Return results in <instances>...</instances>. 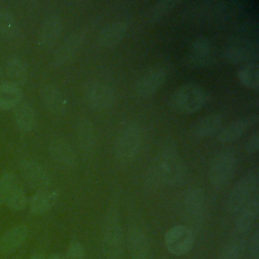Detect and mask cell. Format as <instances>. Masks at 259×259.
I'll return each instance as SVG.
<instances>
[{
	"label": "cell",
	"instance_id": "obj_34",
	"mask_svg": "<svg viewBox=\"0 0 259 259\" xmlns=\"http://www.w3.org/2000/svg\"><path fill=\"white\" fill-rule=\"evenodd\" d=\"M244 248L243 240H232L222 250L219 259H240Z\"/></svg>",
	"mask_w": 259,
	"mask_h": 259
},
{
	"label": "cell",
	"instance_id": "obj_38",
	"mask_svg": "<svg viewBox=\"0 0 259 259\" xmlns=\"http://www.w3.org/2000/svg\"><path fill=\"white\" fill-rule=\"evenodd\" d=\"M29 259H46V257L42 253H34L29 257Z\"/></svg>",
	"mask_w": 259,
	"mask_h": 259
},
{
	"label": "cell",
	"instance_id": "obj_13",
	"mask_svg": "<svg viewBox=\"0 0 259 259\" xmlns=\"http://www.w3.org/2000/svg\"><path fill=\"white\" fill-rule=\"evenodd\" d=\"M83 40L84 34L81 31H75L69 34L54 53V65L56 67H62L69 64L76 57L83 44Z\"/></svg>",
	"mask_w": 259,
	"mask_h": 259
},
{
	"label": "cell",
	"instance_id": "obj_8",
	"mask_svg": "<svg viewBox=\"0 0 259 259\" xmlns=\"http://www.w3.org/2000/svg\"><path fill=\"white\" fill-rule=\"evenodd\" d=\"M164 243L169 253L176 256H183L192 249L194 236L188 227L184 225L174 226L166 232Z\"/></svg>",
	"mask_w": 259,
	"mask_h": 259
},
{
	"label": "cell",
	"instance_id": "obj_39",
	"mask_svg": "<svg viewBox=\"0 0 259 259\" xmlns=\"http://www.w3.org/2000/svg\"><path fill=\"white\" fill-rule=\"evenodd\" d=\"M48 259H64V257L61 254H53Z\"/></svg>",
	"mask_w": 259,
	"mask_h": 259
},
{
	"label": "cell",
	"instance_id": "obj_19",
	"mask_svg": "<svg viewBox=\"0 0 259 259\" xmlns=\"http://www.w3.org/2000/svg\"><path fill=\"white\" fill-rule=\"evenodd\" d=\"M62 20L58 15H51L42 22L38 32V44L42 48L55 45L62 31Z\"/></svg>",
	"mask_w": 259,
	"mask_h": 259
},
{
	"label": "cell",
	"instance_id": "obj_16",
	"mask_svg": "<svg viewBox=\"0 0 259 259\" xmlns=\"http://www.w3.org/2000/svg\"><path fill=\"white\" fill-rule=\"evenodd\" d=\"M50 154L55 163L63 168H73L77 163V157L73 148L62 138H56L51 142Z\"/></svg>",
	"mask_w": 259,
	"mask_h": 259
},
{
	"label": "cell",
	"instance_id": "obj_20",
	"mask_svg": "<svg viewBox=\"0 0 259 259\" xmlns=\"http://www.w3.org/2000/svg\"><path fill=\"white\" fill-rule=\"evenodd\" d=\"M28 236V229L25 225H17L6 231L0 238V251L3 254H10L24 243Z\"/></svg>",
	"mask_w": 259,
	"mask_h": 259
},
{
	"label": "cell",
	"instance_id": "obj_12",
	"mask_svg": "<svg viewBox=\"0 0 259 259\" xmlns=\"http://www.w3.org/2000/svg\"><path fill=\"white\" fill-rule=\"evenodd\" d=\"M213 49L210 40L204 36L194 38L186 53V63L193 68H203L212 63Z\"/></svg>",
	"mask_w": 259,
	"mask_h": 259
},
{
	"label": "cell",
	"instance_id": "obj_9",
	"mask_svg": "<svg viewBox=\"0 0 259 259\" xmlns=\"http://www.w3.org/2000/svg\"><path fill=\"white\" fill-rule=\"evenodd\" d=\"M84 99L88 106L96 111L110 108L114 102V92L110 86L99 81L88 82L84 87Z\"/></svg>",
	"mask_w": 259,
	"mask_h": 259
},
{
	"label": "cell",
	"instance_id": "obj_33",
	"mask_svg": "<svg viewBox=\"0 0 259 259\" xmlns=\"http://www.w3.org/2000/svg\"><path fill=\"white\" fill-rule=\"evenodd\" d=\"M17 186V178L14 173L6 172L0 177V204H3L11 190Z\"/></svg>",
	"mask_w": 259,
	"mask_h": 259
},
{
	"label": "cell",
	"instance_id": "obj_2",
	"mask_svg": "<svg viewBox=\"0 0 259 259\" xmlns=\"http://www.w3.org/2000/svg\"><path fill=\"white\" fill-rule=\"evenodd\" d=\"M142 132L136 122H126L118 131L114 142V154L121 163L133 161L141 147Z\"/></svg>",
	"mask_w": 259,
	"mask_h": 259
},
{
	"label": "cell",
	"instance_id": "obj_27",
	"mask_svg": "<svg viewBox=\"0 0 259 259\" xmlns=\"http://www.w3.org/2000/svg\"><path fill=\"white\" fill-rule=\"evenodd\" d=\"M14 117L18 127L22 132H30L35 123V115L32 107L27 102H19L14 107Z\"/></svg>",
	"mask_w": 259,
	"mask_h": 259
},
{
	"label": "cell",
	"instance_id": "obj_21",
	"mask_svg": "<svg viewBox=\"0 0 259 259\" xmlns=\"http://www.w3.org/2000/svg\"><path fill=\"white\" fill-rule=\"evenodd\" d=\"M58 198L59 192L57 190H38L29 200L30 212L34 215L46 213L57 203Z\"/></svg>",
	"mask_w": 259,
	"mask_h": 259
},
{
	"label": "cell",
	"instance_id": "obj_25",
	"mask_svg": "<svg viewBox=\"0 0 259 259\" xmlns=\"http://www.w3.org/2000/svg\"><path fill=\"white\" fill-rule=\"evenodd\" d=\"M223 116L220 113H210L200 118L193 126V134L199 138L215 134L222 125Z\"/></svg>",
	"mask_w": 259,
	"mask_h": 259
},
{
	"label": "cell",
	"instance_id": "obj_32",
	"mask_svg": "<svg viewBox=\"0 0 259 259\" xmlns=\"http://www.w3.org/2000/svg\"><path fill=\"white\" fill-rule=\"evenodd\" d=\"M177 2L175 0H161L155 3L153 6L151 13H150V18L152 22H159L161 21L166 15H168L171 10L175 7Z\"/></svg>",
	"mask_w": 259,
	"mask_h": 259
},
{
	"label": "cell",
	"instance_id": "obj_31",
	"mask_svg": "<svg viewBox=\"0 0 259 259\" xmlns=\"http://www.w3.org/2000/svg\"><path fill=\"white\" fill-rule=\"evenodd\" d=\"M4 203L13 210H22L27 205V197L23 189L17 185L8 194Z\"/></svg>",
	"mask_w": 259,
	"mask_h": 259
},
{
	"label": "cell",
	"instance_id": "obj_18",
	"mask_svg": "<svg viewBox=\"0 0 259 259\" xmlns=\"http://www.w3.org/2000/svg\"><path fill=\"white\" fill-rule=\"evenodd\" d=\"M259 214V199L258 196H253L249 202L238 212L235 223V230L239 234L249 232L256 222Z\"/></svg>",
	"mask_w": 259,
	"mask_h": 259
},
{
	"label": "cell",
	"instance_id": "obj_35",
	"mask_svg": "<svg viewBox=\"0 0 259 259\" xmlns=\"http://www.w3.org/2000/svg\"><path fill=\"white\" fill-rule=\"evenodd\" d=\"M67 255L69 259H83L85 256V249L81 243L73 241L68 247Z\"/></svg>",
	"mask_w": 259,
	"mask_h": 259
},
{
	"label": "cell",
	"instance_id": "obj_1",
	"mask_svg": "<svg viewBox=\"0 0 259 259\" xmlns=\"http://www.w3.org/2000/svg\"><path fill=\"white\" fill-rule=\"evenodd\" d=\"M208 100V93L202 86L186 83L178 87L170 98L171 108L180 114H191L201 109Z\"/></svg>",
	"mask_w": 259,
	"mask_h": 259
},
{
	"label": "cell",
	"instance_id": "obj_22",
	"mask_svg": "<svg viewBox=\"0 0 259 259\" xmlns=\"http://www.w3.org/2000/svg\"><path fill=\"white\" fill-rule=\"evenodd\" d=\"M41 100L45 106L53 113L60 114L66 110L67 100L63 92L54 85H46L40 90Z\"/></svg>",
	"mask_w": 259,
	"mask_h": 259
},
{
	"label": "cell",
	"instance_id": "obj_15",
	"mask_svg": "<svg viewBox=\"0 0 259 259\" xmlns=\"http://www.w3.org/2000/svg\"><path fill=\"white\" fill-rule=\"evenodd\" d=\"M258 122V115H247L236 118L227 124L219 134L218 141L220 143H229L239 139L246 131Z\"/></svg>",
	"mask_w": 259,
	"mask_h": 259
},
{
	"label": "cell",
	"instance_id": "obj_10",
	"mask_svg": "<svg viewBox=\"0 0 259 259\" xmlns=\"http://www.w3.org/2000/svg\"><path fill=\"white\" fill-rule=\"evenodd\" d=\"M185 220L191 226V228H196L200 226L204 210H205V193L199 188L189 189L184 196L183 201Z\"/></svg>",
	"mask_w": 259,
	"mask_h": 259
},
{
	"label": "cell",
	"instance_id": "obj_24",
	"mask_svg": "<svg viewBox=\"0 0 259 259\" xmlns=\"http://www.w3.org/2000/svg\"><path fill=\"white\" fill-rule=\"evenodd\" d=\"M6 74L9 82L20 87L25 84L28 76L26 64L21 58L11 57L6 62Z\"/></svg>",
	"mask_w": 259,
	"mask_h": 259
},
{
	"label": "cell",
	"instance_id": "obj_28",
	"mask_svg": "<svg viewBox=\"0 0 259 259\" xmlns=\"http://www.w3.org/2000/svg\"><path fill=\"white\" fill-rule=\"evenodd\" d=\"M20 87L10 83L4 82L0 85V108L11 109L14 108L21 100Z\"/></svg>",
	"mask_w": 259,
	"mask_h": 259
},
{
	"label": "cell",
	"instance_id": "obj_30",
	"mask_svg": "<svg viewBox=\"0 0 259 259\" xmlns=\"http://www.w3.org/2000/svg\"><path fill=\"white\" fill-rule=\"evenodd\" d=\"M17 32V24L13 15L7 11H0V34L11 39Z\"/></svg>",
	"mask_w": 259,
	"mask_h": 259
},
{
	"label": "cell",
	"instance_id": "obj_7",
	"mask_svg": "<svg viewBox=\"0 0 259 259\" xmlns=\"http://www.w3.org/2000/svg\"><path fill=\"white\" fill-rule=\"evenodd\" d=\"M258 187L257 174L250 173L242 177L232 188L228 197V208L233 213H238L253 197Z\"/></svg>",
	"mask_w": 259,
	"mask_h": 259
},
{
	"label": "cell",
	"instance_id": "obj_29",
	"mask_svg": "<svg viewBox=\"0 0 259 259\" xmlns=\"http://www.w3.org/2000/svg\"><path fill=\"white\" fill-rule=\"evenodd\" d=\"M238 79L245 87L257 90L259 87V66L258 63L243 65L238 70Z\"/></svg>",
	"mask_w": 259,
	"mask_h": 259
},
{
	"label": "cell",
	"instance_id": "obj_23",
	"mask_svg": "<svg viewBox=\"0 0 259 259\" xmlns=\"http://www.w3.org/2000/svg\"><path fill=\"white\" fill-rule=\"evenodd\" d=\"M128 249L133 259L149 258V241L147 236L141 229L133 228L128 232Z\"/></svg>",
	"mask_w": 259,
	"mask_h": 259
},
{
	"label": "cell",
	"instance_id": "obj_37",
	"mask_svg": "<svg viewBox=\"0 0 259 259\" xmlns=\"http://www.w3.org/2000/svg\"><path fill=\"white\" fill-rule=\"evenodd\" d=\"M251 255L254 259L259 258V231H255L250 239Z\"/></svg>",
	"mask_w": 259,
	"mask_h": 259
},
{
	"label": "cell",
	"instance_id": "obj_26",
	"mask_svg": "<svg viewBox=\"0 0 259 259\" xmlns=\"http://www.w3.org/2000/svg\"><path fill=\"white\" fill-rule=\"evenodd\" d=\"M76 137L79 147L84 152H90L95 145V132L90 120L81 119L76 125Z\"/></svg>",
	"mask_w": 259,
	"mask_h": 259
},
{
	"label": "cell",
	"instance_id": "obj_11",
	"mask_svg": "<svg viewBox=\"0 0 259 259\" xmlns=\"http://www.w3.org/2000/svg\"><path fill=\"white\" fill-rule=\"evenodd\" d=\"M167 77V71L163 66H153L146 70L136 82V92L141 97H150L154 95L164 84Z\"/></svg>",
	"mask_w": 259,
	"mask_h": 259
},
{
	"label": "cell",
	"instance_id": "obj_40",
	"mask_svg": "<svg viewBox=\"0 0 259 259\" xmlns=\"http://www.w3.org/2000/svg\"><path fill=\"white\" fill-rule=\"evenodd\" d=\"M4 83V74H3V70H2V67L0 65V85Z\"/></svg>",
	"mask_w": 259,
	"mask_h": 259
},
{
	"label": "cell",
	"instance_id": "obj_36",
	"mask_svg": "<svg viewBox=\"0 0 259 259\" xmlns=\"http://www.w3.org/2000/svg\"><path fill=\"white\" fill-rule=\"evenodd\" d=\"M259 148V133L256 132L253 134L246 143V151L249 154H254L258 151Z\"/></svg>",
	"mask_w": 259,
	"mask_h": 259
},
{
	"label": "cell",
	"instance_id": "obj_3",
	"mask_svg": "<svg viewBox=\"0 0 259 259\" xmlns=\"http://www.w3.org/2000/svg\"><path fill=\"white\" fill-rule=\"evenodd\" d=\"M154 174L161 183L175 185L183 179L185 167L182 160L175 153L165 152L155 160Z\"/></svg>",
	"mask_w": 259,
	"mask_h": 259
},
{
	"label": "cell",
	"instance_id": "obj_14",
	"mask_svg": "<svg viewBox=\"0 0 259 259\" xmlns=\"http://www.w3.org/2000/svg\"><path fill=\"white\" fill-rule=\"evenodd\" d=\"M20 172L23 179L31 187L38 190L47 189L50 184V176L46 169L34 161H24L20 165Z\"/></svg>",
	"mask_w": 259,
	"mask_h": 259
},
{
	"label": "cell",
	"instance_id": "obj_4",
	"mask_svg": "<svg viewBox=\"0 0 259 259\" xmlns=\"http://www.w3.org/2000/svg\"><path fill=\"white\" fill-rule=\"evenodd\" d=\"M102 251L107 259H122L123 237L115 212H109L106 215L102 236Z\"/></svg>",
	"mask_w": 259,
	"mask_h": 259
},
{
	"label": "cell",
	"instance_id": "obj_5",
	"mask_svg": "<svg viewBox=\"0 0 259 259\" xmlns=\"http://www.w3.org/2000/svg\"><path fill=\"white\" fill-rule=\"evenodd\" d=\"M224 58L233 65H247L257 63L259 48L256 40L246 37L230 40L224 48Z\"/></svg>",
	"mask_w": 259,
	"mask_h": 259
},
{
	"label": "cell",
	"instance_id": "obj_17",
	"mask_svg": "<svg viewBox=\"0 0 259 259\" xmlns=\"http://www.w3.org/2000/svg\"><path fill=\"white\" fill-rule=\"evenodd\" d=\"M127 31V23L122 20L113 21L105 25L97 36L98 45L103 49H110L118 45Z\"/></svg>",
	"mask_w": 259,
	"mask_h": 259
},
{
	"label": "cell",
	"instance_id": "obj_6",
	"mask_svg": "<svg viewBox=\"0 0 259 259\" xmlns=\"http://www.w3.org/2000/svg\"><path fill=\"white\" fill-rule=\"evenodd\" d=\"M237 158L231 151H222L215 154L208 166V179L210 183L217 187L222 188L232 178L236 169Z\"/></svg>",
	"mask_w": 259,
	"mask_h": 259
}]
</instances>
